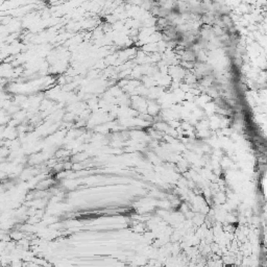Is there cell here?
Returning a JSON list of instances; mask_svg holds the SVG:
<instances>
[{
  "instance_id": "1",
  "label": "cell",
  "mask_w": 267,
  "mask_h": 267,
  "mask_svg": "<svg viewBox=\"0 0 267 267\" xmlns=\"http://www.w3.org/2000/svg\"><path fill=\"white\" fill-rule=\"evenodd\" d=\"M9 267H23V264L19 259H13L9 263Z\"/></svg>"
},
{
  "instance_id": "2",
  "label": "cell",
  "mask_w": 267,
  "mask_h": 267,
  "mask_svg": "<svg viewBox=\"0 0 267 267\" xmlns=\"http://www.w3.org/2000/svg\"><path fill=\"white\" fill-rule=\"evenodd\" d=\"M21 237H22V235H20V233H18V232H13L11 234V238L14 239V240H17V239L19 240Z\"/></svg>"
},
{
  "instance_id": "3",
  "label": "cell",
  "mask_w": 267,
  "mask_h": 267,
  "mask_svg": "<svg viewBox=\"0 0 267 267\" xmlns=\"http://www.w3.org/2000/svg\"><path fill=\"white\" fill-rule=\"evenodd\" d=\"M1 267H2V266H1ZM6 267H9V266H6Z\"/></svg>"
}]
</instances>
